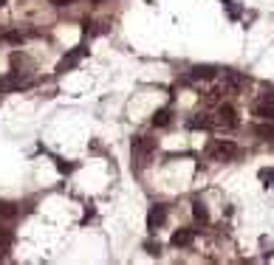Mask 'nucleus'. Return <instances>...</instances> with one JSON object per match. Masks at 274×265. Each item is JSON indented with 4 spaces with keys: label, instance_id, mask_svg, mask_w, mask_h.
Instances as JSON below:
<instances>
[{
    "label": "nucleus",
    "instance_id": "6",
    "mask_svg": "<svg viewBox=\"0 0 274 265\" xmlns=\"http://www.w3.org/2000/svg\"><path fill=\"white\" fill-rule=\"evenodd\" d=\"M26 85H31L29 79H20L17 73H9V76H0V93L17 91V88H26Z\"/></svg>",
    "mask_w": 274,
    "mask_h": 265
},
{
    "label": "nucleus",
    "instance_id": "10",
    "mask_svg": "<svg viewBox=\"0 0 274 265\" xmlns=\"http://www.w3.org/2000/svg\"><path fill=\"white\" fill-rule=\"evenodd\" d=\"M170 119H172L170 108H161V110H156V116H153V127H167V124H170Z\"/></svg>",
    "mask_w": 274,
    "mask_h": 265
},
{
    "label": "nucleus",
    "instance_id": "7",
    "mask_svg": "<svg viewBox=\"0 0 274 265\" xmlns=\"http://www.w3.org/2000/svg\"><path fill=\"white\" fill-rule=\"evenodd\" d=\"M195 243V229H178L176 234H172V246L176 248H187Z\"/></svg>",
    "mask_w": 274,
    "mask_h": 265
},
{
    "label": "nucleus",
    "instance_id": "18",
    "mask_svg": "<svg viewBox=\"0 0 274 265\" xmlns=\"http://www.w3.org/2000/svg\"><path fill=\"white\" fill-rule=\"evenodd\" d=\"M6 248H9V234L0 229V251H6Z\"/></svg>",
    "mask_w": 274,
    "mask_h": 265
},
{
    "label": "nucleus",
    "instance_id": "2",
    "mask_svg": "<svg viewBox=\"0 0 274 265\" xmlns=\"http://www.w3.org/2000/svg\"><path fill=\"white\" fill-rule=\"evenodd\" d=\"M85 54H88L85 45H77L71 54H65V57L60 60V65H57V73H65V71H71V68H77V65H80V60H82Z\"/></svg>",
    "mask_w": 274,
    "mask_h": 265
},
{
    "label": "nucleus",
    "instance_id": "8",
    "mask_svg": "<svg viewBox=\"0 0 274 265\" xmlns=\"http://www.w3.org/2000/svg\"><path fill=\"white\" fill-rule=\"evenodd\" d=\"M255 116L257 119H266V121H271L274 119V99H260V102L255 104Z\"/></svg>",
    "mask_w": 274,
    "mask_h": 265
},
{
    "label": "nucleus",
    "instance_id": "13",
    "mask_svg": "<svg viewBox=\"0 0 274 265\" xmlns=\"http://www.w3.org/2000/svg\"><path fill=\"white\" fill-rule=\"evenodd\" d=\"M220 3H223V9L229 12V17H232V20H238L240 14H243V9H240L238 3H235V0H220Z\"/></svg>",
    "mask_w": 274,
    "mask_h": 265
},
{
    "label": "nucleus",
    "instance_id": "17",
    "mask_svg": "<svg viewBox=\"0 0 274 265\" xmlns=\"http://www.w3.org/2000/svg\"><path fill=\"white\" fill-rule=\"evenodd\" d=\"M144 248H147V254H153V257H159V254H161L159 243H144Z\"/></svg>",
    "mask_w": 274,
    "mask_h": 265
},
{
    "label": "nucleus",
    "instance_id": "5",
    "mask_svg": "<svg viewBox=\"0 0 274 265\" xmlns=\"http://www.w3.org/2000/svg\"><path fill=\"white\" fill-rule=\"evenodd\" d=\"M218 124L226 127V130L238 127V113H235V108H232V104H220V110H218Z\"/></svg>",
    "mask_w": 274,
    "mask_h": 265
},
{
    "label": "nucleus",
    "instance_id": "16",
    "mask_svg": "<svg viewBox=\"0 0 274 265\" xmlns=\"http://www.w3.org/2000/svg\"><path fill=\"white\" fill-rule=\"evenodd\" d=\"M0 40H6V42H23V34H20V31H6V34H0Z\"/></svg>",
    "mask_w": 274,
    "mask_h": 265
},
{
    "label": "nucleus",
    "instance_id": "14",
    "mask_svg": "<svg viewBox=\"0 0 274 265\" xmlns=\"http://www.w3.org/2000/svg\"><path fill=\"white\" fill-rule=\"evenodd\" d=\"M255 132L260 136V139H266V141H274V127L271 124H257Z\"/></svg>",
    "mask_w": 274,
    "mask_h": 265
},
{
    "label": "nucleus",
    "instance_id": "4",
    "mask_svg": "<svg viewBox=\"0 0 274 265\" xmlns=\"http://www.w3.org/2000/svg\"><path fill=\"white\" fill-rule=\"evenodd\" d=\"M130 147H133V152L141 158V161H144V158L150 155L153 150H156V141H153V139H147V136H136V139L130 141Z\"/></svg>",
    "mask_w": 274,
    "mask_h": 265
},
{
    "label": "nucleus",
    "instance_id": "19",
    "mask_svg": "<svg viewBox=\"0 0 274 265\" xmlns=\"http://www.w3.org/2000/svg\"><path fill=\"white\" fill-rule=\"evenodd\" d=\"M57 167H60V172H71V169H73V167H71V164H62V161H60V164H57Z\"/></svg>",
    "mask_w": 274,
    "mask_h": 265
},
{
    "label": "nucleus",
    "instance_id": "12",
    "mask_svg": "<svg viewBox=\"0 0 274 265\" xmlns=\"http://www.w3.org/2000/svg\"><path fill=\"white\" fill-rule=\"evenodd\" d=\"M192 215H195V220H201V223H207V220H209V211H207V206H204L201 200H195V203H192Z\"/></svg>",
    "mask_w": 274,
    "mask_h": 265
},
{
    "label": "nucleus",
    "instance_id": "1",
    "mask_svg": "<svg viewBox=\"0 0 274 265\" xmlns=\"http://www.w3.org/2000/svg\"><path fill=\"white\" fill-rule=\"evenodd\" d=\"M238 144H232V141H223V139H215V141H209V147H207V155L209 158H218V161H229V158H235L238 155Z\"/></svg>",
    "mask_w": 274,
    "mask_h": 265
},
{
    "label": "nucleus",
    "instance_id": "15",
    "mask_svg": "<svg viewBox=\"0 0 274 265\" xmlns=\"http://www.w3.org/2000/svg\"><path fill=\"white\" fill-rule=\"evenodd\" d=\"M0 217H17V209H14V203L0 200Z\"/></svg>",
    "mask_w": 274,
    "mask_h": 265
},
{
    "label": "nucleus",
    "instance_id": "20",
    "mask_svg": "<svg viewBox=\"0 0 274 265\" xmlns=\"http://www.w3.org/2000/svg\"><path fill=\"white\" fill-rule=\"evenodd\" d=\"M51 3H54V6H68L71 0H51Z\"/></svg>",
    "mask_w": 274,
    "mask_h": 265
},
{
    "label": "nucleus",
    "instance_id": "3",
    "mask_svg": "<svg viewBox=\"0 0 274 265\" xmlns=\"http://www.w3.org/2000/svg\"><path fill=\"white\" fill-rule=\"evenodd\" d=\"M164 220H167V206H161V203L150 206V211H147V229H150V231L161 229Z\"/></svg>",
    "mask_w": 274,
    "mask_h": 265
},
{
    "label": "nucleus",
    "instance_id": "11",
    "mask_svg": "<svg viewBox=\"0 0 274 265\" xmlns=\"http://www.w3.org/2000/svg\"><path fill=\"white\" fill-rule=\"evenodd\" d=\"M189 127H192V130H209V127H212V119L204 116V113H198L195 119H189Z\"/></svg>",
    "mask_w": 274,
    "mask_h": 265
},
{
    "label": "nucleus",
    "instance_id": "9",
    "mask_svg": "<svg viewBox=\"0 0 274 265\" xmlns=\"http://www.w3.org/2000/svg\"><path fill=\"white\" fill-rule=\"evenodd\" d=\"M215 68H209V65H198V68H192V71H189V79H215Z\"/></svg>",
    "mask_w": 274,
    "mask_h": 265
}]
</instances>
